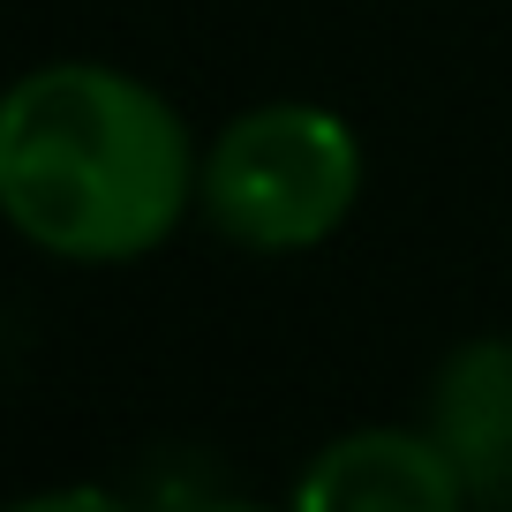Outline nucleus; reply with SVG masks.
I'll return each instance as SVG.
<instances>
[{
	"mask_svg": "<svg viewBox=\"0 0 512 512\" xmlns=\"http://www.w3.org/2000/svg\"><path fill=\"white\" fill-rule=\"evenodd\" d=\"M196 189L211 226L241 249H317L362 196V144L324 106H256L219 128Z\"/></svg>",
	"mask_w": 512,
	"mask_h": 512,
	"instance_id": "nucleus-2",
	"label": "nucleus"
},
{
	"mask_svg": "<svg viewBox=\"0 0 512 512\" xmlns=\"http://www.w3.org/2000/svg\"><path fill=\"white\" fill-rule=\"evenodd\" d=\"M430 437L460 467L467 497L512 505V339H467L437 369L430 392Z\"/></svg>",
	"mask_w": 512,
	"mask_h": 512,
	"instance_id": "nucleus-4",
	"label": "nucleus"
},
{
	"mask_svg": "<svg viewBox=\"0 0 512 512\" xmlns=\"http://www.w3.org/2000/svg\"><path fill=\"white\" fill-rule=\"evenodd\" d=\"M460 497L467 482L445 460V445L407 430H354L324 445L317 467L294 482L302 512H452Z\"/></svg>",
	"mask_w": 512,
	"mask_h": 512,
	"instance_id": "nucleus-3",
	"label": "nucleus"
},
{
	"mask_svg": "<svg viewBox=\"0 0 512 512\" xmlns=\"http://www.w3.org/2000/svg\"><path fill=\"white\" fill-rule=\"evenodd\" d=\"M189 128L151 83L98 61H53L0 91V211L68 264H128L189 204Z\"/></svg>",
	"mask_w": 512,
	"mask_h": 512,
	"instance_id": "nucleus-1",
	"label": "nucleus"
}]
</instances>
